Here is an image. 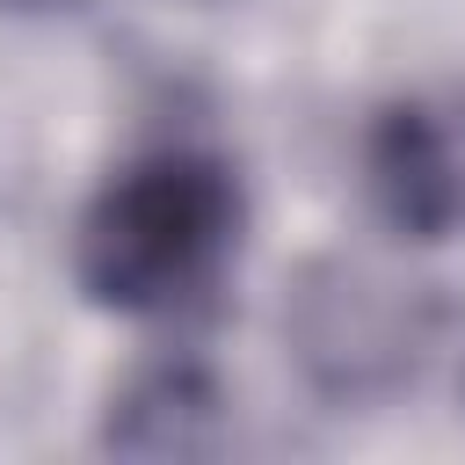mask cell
Listing matches in <instances>:
<instances>
[{
  "instance_id": "obj_4",
  "label": "cell",
  "mask_w": 465,
  "mask_h": 465,
  "mask_svg": "<svg viewBox=\"0 0 465 465\" xmlns=\"http://www.w3.org/2000/svg\"><path fill=\"white\" fill-rule=\"evenodd\" d=\"M196 7H218V0H196Z\"/></svg>"
},
{
  "instance_id": "obj_2",
  "label": "cell",
  "mask_w": 465,
  "mask_h": 465,
  "mask_svg": "<svg viewBox=\"0 0 465 465\" xmlns=\"http://www.w3.org/2000/svg\"><path fill=\"white\" fill-rule=\"evenodd\" d=\"M363 182H371L378 218L400 240L465 232V109L392 102L363 138Z\"/></svg>"
},
{
  "instance_id": "obj_3",
  "label": "cell",
  "mask_w": 465,
  "mask_h": 465,
  "mask_svg": "<svg viewBox=\"0 0 465 465\" xmlns=\"http://www.w3.org/2000/svg\"><path fill=\"white\" fill-rule=\"evenodd\" d=\"M7 7H44V0H7Z\"/></svg>"
},
{
  "instance_id": "obj_1",
  "label": "cell",
  "mask_w": 465,
  "mask_h": 465,
  "mask_svg": "<svg viewBox=\"0 0 465 465\" xmlns=\"http://www.w3.org/2000/svg\"><path fill=\"white\" fill-rule=\"evenodd\" d=\"M247 203L240 174L203 145H160L116 167L73 232V276L102 312L174 320L232 269Z\"/></svg>"
}]
</instances>
